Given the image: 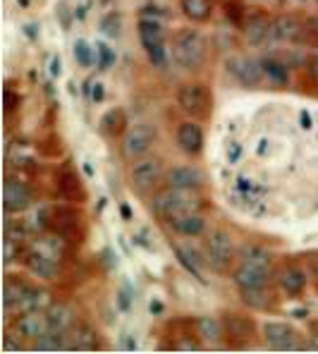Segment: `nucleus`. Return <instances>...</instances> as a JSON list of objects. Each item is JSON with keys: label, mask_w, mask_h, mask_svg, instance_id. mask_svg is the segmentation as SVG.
Returning <instances> with one entry per match:
<instances>
[{"label": "nucleus", "mask_w": 318, "mask_h": 354, "mask_svg": "<svg viewBox=\"0 0 318 354\" xmlns=\"http://www.w3.org/2000/svg\"><path fill=\"white\" fill-rule=\"evenodd\" d=\"M225 10H227V17H230V22L237 24V27H242V24H244V10L237 5V0H230Z\"/></svg>", "instance_id": "nucleus-34"}, {"label": "nucleus", "mask_w": 318, "mask_h": 354, "mask_svg": "<svg viewBox=\"0 0 318 354\" xmlns=\"http://www.w3.org/2000/svg\"><path fill=\"white\" fill-rule=\"evenodd\" d=\"M24 263H27L29 273L34 275V278L53 280L55 275H58V263H55L50 257H46V254H41V252H29L27 259H24Z\"/></svg>", "instance_id": "nucleus-21"}, {"label": "nucleus", "mask_w": 318, "mask_h": 354, "mask_svg": "<svg viewBox=\"0 0 318 354\" xmlns=\"http://www.w3.org/2000/svg\"><path fill=\"white\" fill-rule=\"evenodd\" d=\"M75 58H77V62H80L82 67H91L93 62H96V58H93V48L91 46L86 44L84 39H80V41H75Z\"/></svg>", "instance_id": "nucleus-31"}, {"label": "nucleus", "mask_w": 318, "mask_h": 354, "mask_svg": "<svg viewBox=\"0 0 318 354\" xmlns=\"http://www.w3.org/2000/svg\"><path fill=\"white\" fill-rule=\"evenodd\" d=\"M306 70H309V75H311V80L318 82V55H314L309 62H306Z\"/></svg>", "instance_id": "nucleus-36"}, {"label": "nucleus", "mask_w": 318, "mask_h": 354, "mask_svg": "<svg viewBox=\"0 0 318 354\" xmlns=\"http://www.w3.org/2000/svg\"><path fill=\"white\" fill-rule=\"evenodd\" d=\"M223 324H225L227 337L242 342V345L249 340V337L256 335V326H254V321L244 314H234V311H230V314L223 316Z\"/></svg>", "instance_id": "nucleus-14"}, {"label": "nucleus", "mask_w": 318, "mask_h": 354, "mask_svg": "<svg viewBox=\"0 0 318 354\" xmlns=\"http://www.w3.org/2000/svg\"><path fill=\"white\" fill-rule=\"evenodd\" d=\"M58 17H60L62 27H65V29H70V19H67V10H65V3H60V5H58Z\"/></svg>", "instance_id": "nucleus-37"}, {"label": "nucleus", "mask_w": 318, "mask_h": 354, "mask_svg": "<svg viewBox=\"0 0 318 354\" xmlns=\"http://www.w3.org/2000/svg\"><path fill=\"white\" fill-rule=\"evenodd\" d=\"M194 328H196V337L208 347H221L223 340H225V324L213 316H199L194 321Z\"/></svg>", "instance_id": "nucleus-12"}, {"label": "nucleus", "mask_w": 318, "mask_h": 354, "mask_svg": "<svg viewBox=\"0 0 318 354\" xmlns=\"http://www.w3.org/2000/svg\"><path fill=\"white\" fill-rule=\"evenodd\" d=\"M261 67H263V75L268 77L270 82H275V84H288V70H285L283 62L278 60H261Z\"/></svg>", "instance_id": "nucleus-30"}, {"label": "nucleus", "mask_w": 318, "mask_h": 354, "mask_svg": "<svg viewBox=\"0 0 318 354\" xmlns=\"http://www.w3.org/2000/svg\"><path fill=\"white\" fill-rule=\"evenodd\" d=\"M156 142V127L151 122H134L122 134V156L129 160H137L153 147Z\"/></svg>", "instance_id": "nucleus-6"}, {"label": "nucleus", "mask_w": 318, "mask_h": 354, "mask_svg": "<svg viewBox=\"0 0 318 354\" xmlns=\"http://www.w3.org/2000/svg\"><path fill=\"white\" fill-rule=\"evenodd\" d=\"M232 257H234L232 237L225 230L208 232L206 244H203V259H206L208 268H213L216 273H225L232 263Z\"/></svg>", "instance_id": "nucleus-3"}, {"label": "nucleus", "mask_w": 318, "mask_h": 354, "mask_svg": "<svg viewBox=\"0 0 318 354\" xmlns=\"http://www.w3.org/2000/svg\"><path fill=\"white\" fill-rule=\"evenodd\" d=\"M101 3H111V0H101Z\"/></svg>", "instance_id": "nucleus-42"}, {"label": "nucleus", "mask_w": 318, "mask_h": 354, "mask_svg": "<svg viewBox=\"0 0 318 354\" xmlns=\"http://www.w3.org/2000/svg\"><path fill=\"white\" fill-rule=\"evenodd\" d=\"M227 70H230L232 75L237 77V82H242L244 86H259L261 77H265L261 62L252 58H242V55H234V58L227 60Z\"/></svg>", "instance_id": "nucleus-11"}, {"label": "nucleus", "mask_w": 318, "mask_h": 354, "mask_svg": "<svg viewBox=\"0 0 318 354\" xmlns=\"http://www.w3.org/2000/svg\"><path fill=\"white\" fill-rule=\"evenodd\" d=\"M139 39H142L144 50H153V48H163L165 46V34L156 19H142L139 22Z\"/></svg>", "instance_id": "nucleus-24"}, {"label": "nucleus", "mask_w": 318, "mask_h": 354, "mask_svg": "<svg viewBox=\"0 0 318 354\" xmlns=\"http://www.w3.org/2000/svg\"><path fill=\"white\" fill-rule=\"evenodd\" d=\"M101 129H103V134H108V137L124 134V132H127V118H124V113L120 111V108H113L111 113H106V115H103Z\"/></svg>", "instance_id": "nucleus-28"}, {"label": "nucleus", "mask_w": 318, "mask_h": 354, "mask_svg": "<svg viewBox=\"0 0 318 354\" xmlns=\"http://www.w3.org/2000/svg\"><path fill=\"white\" fill-rule=\"evenodd\" d=\"M58 189H60V194L65 196V199L77 201V204H82V201L86 199L84 185H82L80 175L72 173V170H65V173L58 177Z\"/></svg>", "instance_id": "nucleus-25"}, {"label": "nucleus", "mask_w": 318, "mask_h": 354, "mask_svg": "<svg viewBox=\"0 0 318 354\" xmlns=\"http://www.w3.org/2000/svg\"><path fill=\"white\" fill-rule=\"evenodd\" d=\"M177 106L191 118H206L211 113L213 106V96H211V88L201 82H187L177 88Z\"/></svg>", "instance_id": "nucleus-4"}, {"label": "nucleus", "mask_w": 318, "mask_h": 354, "mask_svg": "<svg viewBox=\"0 0 318 354\" xmlns=\"http://www.w3.org/2000/svg\"><path fill=\"white\" fill-rule=\"evenodd\" d=\"M46 316H48V328L55 333H67L72 326H75V314H72L70 306L62 304V301L50 304L48 311H46Z\"/></svg>", "instance_id": "nucleus-22"}, {"label": "nucleus", "mask_w": 318, "mask_h": 354, "mask_svg": "<svg viewBox=\"0 0 318 354\" xmlns=\"http://www.w3.org/2000/svg\"><path fill=\"white\" fill-rule=\"evenodd\" d=\"M31 201H34V196H31V189L24 182L15 180V177H8V180L3 182V208L5 213H22L27 211L31 206Z\"/></svg>", "instance_id": "nucleus-9"}, {"label": "nucleus", "mask_w": 318, "mask_h": 354, "mask_svg": "<svg viewBox=\"0 0 318 354\" xmlns=\"http://www.w3.org/2000/svg\"><path fill=\"white\" fill-rule=\"evenodd\" d=\"M242 263H254V266H261V268H268L273 270V259H270V254L265 252L263 247H256V244H247V247L242 249V259H239Z\"/></svg>", "instance_id": "nucleus-29"}, {"label": "nucleus", "mask_w": 318, "mask_h": 354, "mask_svg": "<svg viewBox=\"0 0 318 354\" xmlns=\"http://www.w3.org/2000/svg\"><path fill=\"white\" fill-rule=\"evenodd\" d=\"M58 65H60V62H58V58H55V60H53V65H50V72H53V75H58V72H60V70H58Z\"/></svg>", "instance_id": "nucleus-41"}, {"label": "nucleus", "mask_w": 318, "mask_h": 354, "mask_svg": "<svg viewBox=\"0 0 318 354\" xmlns=\"http://www.w3.org/2000/svg\"><path fill=\"white\" fill-rule=\"evenodd\" d=\"M160 180H165V170H163V160L149 156V158H137L129 168V187H132L137 194H146L151 192Z\"/></svg>", "instance_id": "nucleus-5"}, {"label": "nucleus", "mask_w": 318, "mask_h": 354, "mask_svg": "<svg viewBox=\"0 0 318 354\" xmlns=\"http://www.w3.org/2000/svg\"><path fill=\"white\" fill-rule=\"evenodd\" d=\"M311 350H318V328H316L314 335H311Z\"/></svg>", "instance_id": "nucleus-40"}, {"label": "nucleus", "mask_w": 318, "mask_h": 354, "mask_svg": "<svg viewBox=\"0 0 318 354\" xmlns=\"http://www.w3.org/2000/svg\"><path fill=\"white\" fill-rule=\"evenodd\" d=\"M173 347H175V350H180V352H194V350H199V342H196V340H191V337L189 335H187L185 337V340H177V342H173Z\"/></svg>", "instance_id": "nucleus-35"}, {"label": "nucleus", "mask_w": 318, "mask_h": 354, "mask_svg": "<svg viewBox=\"0 0 318 354\" xmlns=\"http://www.w3.org/2000/svg\"><path fill=\"white\" fill-rule=\"evenodd\" d=\"M36 290L29 288L24 280L19 278H5V285H3V304L5 309H12V306H17V309H34L36 304Z\"/></svg>", "instance_id": "nucleus-8"}, {"label": "nucleus", "mask_w": 318, "mask_h": 354, "mask_svg": "<svg viewBox=\"0 0 318 354\" xmlns=\"http://www.w3.org/2000/svg\"><path fill=\"white\" fill-rule=\"evenodd\" d=\"M270 273H273V270L239 261V268L232 273V280L237 288H263V285H268Z\"/></svg>", "instance_id": "nucleus-13"}, {"label": "nucleus", "mask_w": 318, "mask_h": 354, "mask_svg": "<svg viewBox=\"0 0 318 354\" xmlns=\"http://www.w3.org/2000/svg\"><path fill=\"white\" fill-rule=\"evenodd\" d=\"M151 211H153L160 221L173 223L175 218L199 211V196H196V189H182V187L165 185L163 189L156 192L153 199H151Z\"/></svg>", "instance_id": "nucleus-1"}, {"label": "nucleus", "mask_w": 318, "mask_h": 354, "mask_svg": "<svg viewBox=\"0 0 318 354\" xmlns=\"http://www.w3.org/2000/svg\"><path fill=\"white\" fill-rule=\"evenodd\" d=\"M278 285L288 297H299L306 290V273L301 268H297V266H288V268L280 270Z\"/></svg>", "instance_id": "nucleus-20"}, {"label": "nucleus", "mask_w": 318, "mask_h": 354, "mask_svg": "<svg viewBox=\"0 0 318 354\" xmlns=\"http://www.w3.org/2000/svg\"><path fill=\"white\" fill-rule=\"evenodd\" d=\"M101 31H103V34H108V36H118L120 34V15L118 12L106 15V17H103V22H101Z\"/></svg>", "instance_id": "nucleus-32"}, {"label": "nucleus", "mask_w": 318, "mask_h": 354, "mask_svg": "<svg viewBox=\"0 0 318 354\" xmlns=\"http://www.w3.org/2000/svg\"><path fill=\"white\" fill-rule=\"evenodd\" d=\"M239 297H242V301L249 309H256V311H268L275 301L268 285H263V288H239Z\"/></svg>", "instance_id": "nucleus-23"}, {"label": "nucleus", "mask_w": 318, "mask_h": 354, "mask_svg": "<svg viewBox=\"0 0 318 354\" xmlns=\"http://www.w3.org/2000/svg\"><path fill=\"white\" fill-rule=\"evenodd\" d=\"M177 144L185 153L196 156L203 149V132L196 122H182L177 127Z\"/></svg>", "instance_id": "nucleus-19"}, {"label": "nucleus", "mask_w": 318, "mask_h": 354, "mask_svg": "<svg viewBox=\"0 0 318 354\" xmlns=\"http://www.w3.org/2000/svg\"><path fill=\"white\" fill-rule=\"evenodd\" d=\"M96 50H98V55H101V60H98V70H108V67H113V62H115V53H113L106 44H98Z\"/></svg>", "instance_id": "nucleus-33"}, {"label": "nucleus", "mask_w": 318, "mask_h": 354, "mask_svg": "<svg viewBox=\"0 0 318 354\" xmlns=\"http://www.w3.org/2000/svg\"><path fill=\"white\" fill-rule=\"evenodd\" d=\"M244 36H247L249 44L261 46L270 39V29H273V19H268L265 15H252V17L244 19L242 24Z\"/></svg>", "instance_id": "nucleus-18"}, {"label": "nucleus", "mask_w": 318, "mask_h": 354, "mask_svg": "<svg viewBox=\"0 0 318 354\" xmlns=\"http://www.w3.org/2000/svg\"><path fill=\"white\" fill-rule=\"evenodd\" d=\"M91 91H93V101H101V98H103V88H101V84H96V82H93V84H91Z\"/></svg>", "instance_id": "nucleus-38"}, {"label": "nucleus", "mask_w": 318, "mask_h": 354, "mask_svg": "<svg viewBox=\"0 0 318 354\" xmlns=\"http://www.w3.org/2000/svg\"><path fill=\"white\" fill-rule=\"evenodd\" d=\"M180 8L191 22H206L213 12L211 0H180Z\"/></svg>", "instance_id": "nucleus-27"}, {"label": "nucleus", "mask_w": 318, "mask_h": 354, "mask_svg": "<svg viewBox=\"0 0 318 354\" xmlns=\"http://www.w3.org/2000/svg\"><path fill=\"white\" fill-rule=\"evenodd\" d=\"M65 350H98L96 330L88 324H75L65 333Z\"/></svg>", "instance_id": "nucleus-16"}, {"label": "nucleus", "mask_w": 318, "mask_h": 354, "mask_svg": "<svg viewBox=\"0 0 318 354\" xmlns=\"http://www.w3.org/2000/svg\"><path fill=\"white\" fill-rule=\"evenodd\" d=\"M304 36V22L294 15H283V17L273 19V29H270V39L275 41H299Z\"/></svg>", "instance_id": "nucleus-15"}, {"label": "nucleus", "mask_w": 318, "mask_h": 354, "mask_svg": "<svg viewBox=\"0 0 318 354\" xmlns=\"http://www.w3.org/2000/svg\"><path fill=\"white\" fill-rule=\"evenodd\" d=\"M208 53V44L206 39L194 29H182L175 34L173 39V58L182 70L196 72L203 67Z\"/></svg>", "instance_id": "nucleus-2"}, {"label": "nucleus", "mask_w": 318, "mask_h": 354, "mask_svg": "<svg viewBox=\"0 0 318 354\" xmlns=\"http://www.w3.org/2000/svg\"><path fill=\"white\" fill-rule=\"evenodd\" d=\"M165 185L182 187V189H199L203 185V175L191 165H175L165 173Z\"/></svg>", "instance_id": "nucleus-17"}, {"label": "nucleus", "mask_w": 318, "mask_h": 354, "mask_svg": "<svg viewBox=\"0 0 318 354\" xmlns=\"http://www.w3.org/2000/svg\"><path fill=\"white\" fill-rule=\"evenodd\" d=\"M170 225H173L182 237H199V235H203V230H206V221H203V216L199 211L175 218Z\"/></svg>", "instance_id": "nucleus-26"}, {"label": "nucleus", "mask_w": 318, "mask_h": 354, "mask_svg": "<svg viewBox=\"0 0 318 354\" xmlns=\"http://www.w3.org/2000/svg\"><path fill=\"white\" fill-rule=\"evenodd\" d=\"M120 213H122L124 221H129V218H132V208H129L127 204H120Z\"/></svg>", "instance_id": "nucleus-39"}, {"label": "nucleus", "mask_w": 318, "mask_h": 354, "mask_svg": "<svg viewBox=\"0 0 318 354\" xmlns=\"http://www.w3.org/2000/svg\"><path fill=\"white\" fill-rule=\"evenodd\" d=\"M15 330L19 333V337L34 342L36 337H41L48 330V316L41 314L39 309H27L19 314V319L15 321Z\"/></svg>", "instance_id": "nucleus-10"}, {"label": "nucleus", "mask_w": 318, "mask_h": 354, "mask_svg": "<svg viewBox=\"0 0 318 354\" xmlns=\"http://www.w3.org/2000/svg\"><path fill=\"white\" fill-rule=\"evenodd\" d=\"M263 340L275 352L301 350V335L290 324H283V321H268V324H263Z\"/></svg>", "instance_id": "nucleus-7"}]
</instances>
